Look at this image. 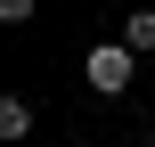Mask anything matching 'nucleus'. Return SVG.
I'll use <instances>...</instances> for the list:
<instances>
[{"label": "nucleus", "mask_w": 155, "mask_h": 147, "mask_svg": "<svg viewBox=\"0 0 155 147\" xmlns=\"http://www.w3.org/2000/svg\"><path fill=\"white\" fill-rule=\"evenodd\" d=\"M82 74H90V90H98V98H123V90H131V74H139V57H131V49H114V41H98V49L82 57Z\"/></svg>", "instance_id": "1"}, {"label": "nucleus", "mask_w": 155, "mask_h": 147, "mask_svg": "<svg viewBox=\"0 0 155 147\" xmlns=\"http://www.w3.org/2000/svg\"><path fill=\"white\" fill-rule=\"evenodd\" d=\"M0 139H33V106L25 98H0Z\"/></svg>", "instance_id": "2"}, {"label": "nucleus", "mask_w": 155, "mask_h": 147, "mask_svg": "<svg viewBox=\"0 0 155 147\" xmlns=\"http://www.w3.org/2000/svg\"><path fill=\"white\" fill-rule=\"evenodd\" d=\"M123 49H131V57H139V49H155V8H139V16L123 25Z\"/></svg>", "instance_id": "3"}, {"label": "nucleus", "mask_w": 155, "mask_h": 147, "mask_svg": "<svg viewBox=\"0 0 155 147\" xmlns=\"http://www.w3.org/2000/svg\"><path fill=\"white\" fill-rule=\"evenodd\" d=\"M0 16H8V25H25V16H33V0H0Z\"/></svg>", "instance_id": "4"}]
</instances>
